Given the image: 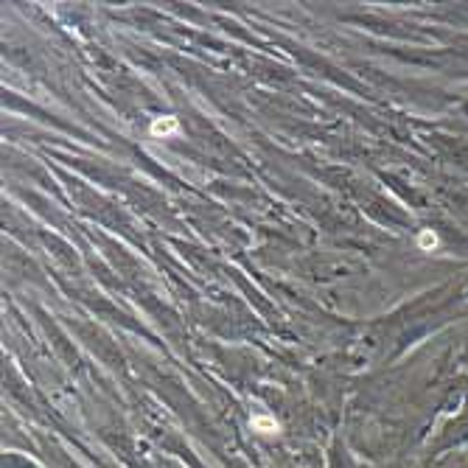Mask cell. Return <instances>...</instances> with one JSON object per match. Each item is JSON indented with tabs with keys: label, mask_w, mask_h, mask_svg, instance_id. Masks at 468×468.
I'll use <instances>...</instances> for the list:
<instances>
[{
	"label": "cell",
	"mask_w": 468,
	"mask_h": 468,
	"mask_svg": "<svg viewBox=\"0 0 468 468\" xmlns=\"http://www.w3.org/2000/svg\"><path fill=\"white\" fill-rule=\"evenodd\" d=\"M149 132H152L154 138H166V135H177V132H180V121H177L174 115H163V118L152 121Z\"/></svg>",
	"instance_id": "1"
},
{
	"label": "cell",
	"mask_w": 468,
	"mask_h": 468,
	"mask_svg": "<svg viewBox=\"0 0 468 468\" xmlns=\"http://www.w3.org/2000/svg\"><path fill=\"white\" fill-rule=\"evenodd\" d=\"M253 429L261 432V434H278L281 423H278L272 415H256V418H253Z\"/></svg>",
	"instance_id": "2"
},
{
	"label": "cell",
	"mask_w": 468,
	"mask_h": 468,
	"mask_svg": "<svg viewBox=\"0 0 468 468\" xmlns=\"http://www.w3.org/2000/svg\"><path fill=\"white\" fill-rule=\"evenodd\" d=\"M418 244H421L423 250H432V247H437V236H434L432 230H423L421 236H418Z\"/></svg>",
	"instance_id": "3"
}]
</instances>
